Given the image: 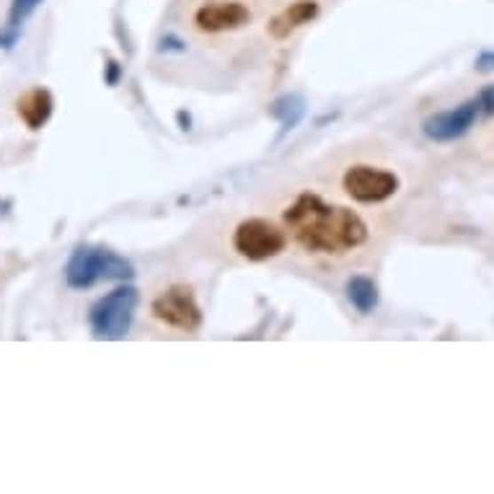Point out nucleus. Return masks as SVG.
<instances>
[{
    "mask_svg": "<svg viewBox=\"0 0 494 494\" xmlns=\"http://www.w3.org/2000/svg\"><path fill=\"white\" fill-rule=\"evenodd\" d=\"M285 223L298 244L316 254H341L368 239V225L357 213L329 205L310 192L298 194V200L285 210Z\"/></svg>",
    "mask_w": 494,
    "mask_h": 494,
    "instance_id": "1",
    "label": "nucleus"
},
{
    "mask_svg": "<svg viewBox=\"0 0 494 494\" xmlns=\"http://www.w3.org/2000/svg\"><path fill=\"white\" fill-rule=\"evenodd\" d=\"M135 267L129 259L106 247H78L65 267V282L73 290H89L101 279H132Z\"/></svg>",
    "mask_w": 494,
    "mask_h": 494,
    "instance_id": "2",
    "label": "nucleus"
},
{
    "mask_svg": "<svg viewBox=\"0 0 494 494\" xmlns=\"http://www.w3.org/2000/svg\"><path fill=\"white\" fill-rule=\"evenodd\" d=\"M137 303H140V293L132 285H122L106 293L104 298H98L89 310L93 337L106 341L124 340L132 329Z\"/></svg>",
    "mask_w": 494,
    "mask_h": 494,
    "instance_id": "3",
    "label": "nucleus"
},
{
    "mask_svg": "<svg viewBox=\"0 0 494 494\" xmlns=\"http://www.w3.org/2000/svg\"><path fill=\"white\" fill-rule=\"evenodd\" d=\"M287 244V236L275 223L264 217H248L233 233V248L251 262H264L270 256H278Z\"/></svg>",
    "mask_w": 494,
    "mask_h": 494,
    "instance_id": "4",
    "label": "nucleus"
},
{
    "mask_svg": "<svg viewBox=\"0 0 494 494\" xmlns=\"http://www.w3.org/2000/svg\"><path fill=\"white\" fill-rule=\"evenodd\" d=\"M151 313L166 326H174L182 332H194L202 324V310L197 306L192 290L184 285H174L163 290L151 303Z\"/></svg>",
    "mask_w": 494,
    "mask_h": 494,
    "instance_id": "5",
    "label": "nucleus"
},
{
    "mask_svg": "<svg viewBox=\"0 0 494 494\" xmlns=\"http://www.w3.org/2000/svg\"><path fill=\"white\" fill-rule=\"evenodd\" d=\"M344 189L355 202L375 205V202H386L399 192V176L372 166H352L344 174Z\"/></svg>",
    "mask_w": 494,
    "mask_h": 494,
    "instance_id": "6",
    "label": "nucleus"
},
{
    "mask_svg": "<svg viewBox=\"0 0 494 494\" xmlns=\"http://www.w3.org/2000/svg\"><path fill=\"white\" fill-rule=\"evenodd\" d=\"M476 117H479V104H476V98H471V101H464L448 112H437L433 117H427L422 122V132L433 143H453V140L464 137L474 127Z\"/></svg>",
    "mask_w": 494,
    "mask_h": 494,
    "instance_id": "7",
    "label": "nucleus"
},
{
    "mask_svg": "<svg viewBox=\"0 0 494 494\" xmlns=\"http://www.w3.org/2000/svg\"><path fill=\"white\" fill-rule=\"evenodd\" d=\"M251 21V11L239 0H220V3H208L197 8L194 24L200 31L208 34H220V31H233L247 27Z\"/></svg>",
    "mask_w": 494,
    "mask_h": 494,
    "instance_id": "8",
    "label": "nucleus"
},
{
    "mask_svg": "<svg viewBox=\"0 0 494 494\" xmlns=\"http://www.w3.org/2000/svg\"><path fill=\"white\" fill-rule=\"evenodd\" d=\"M318 16V3L316 0H295L287 8H282L278 16L270 21V34L275 39H287L293 31H298L301 27L310 24Z\"/></svg>",
    "mask_w": 494,
    "mask_h": 494,
    "instance_id": "9",
    "label": "nucleus"
},
{
    "mask_svg": "<svg viewBox=\"0 0 494 494\" xmlns=\"http://www.w3.org/2000/svg\"><path fill=\"white\" fill-rule=\"evenodd\" d=\"M16 106H19V117L24 120L29 129H42L55 112V98L47 89L36 86V89L24 93Z\"/></svg>",
    "mask_w": 494,
    "mask_h": 494,
    "instance_id": "10",
    "label": "nucleus"
},
{
    "mask_svg": "<svg viewBox=\"0 0 494 494\" xmlns=\"http://www.w3.org/2000/svg\"><path fill=\"white\" fill-rule=\"evenodd\" d=\"M344 293H347V301L352 303V309L363 313V316L372 313L380 303V293H378L375 279L365 278V275H355V278L347 279Z\"/></svg>",
    "mask_w": 494,
    "mask_h": 494,
    "instance_id": "11",
    "label": "nucleus"
},
{
    "mask_svg": "<svg viewBox=\"0 0 494 494\" xmlns=\"http://www.w3.org/2000/svg\"><path fill=\"white\" fill-rule=\"evenodd\" d=\"M306 98L301 96V93H285V96H279L272 101V106H270V117L275 120V122L282 124V129L287 132V129H295L298 124L303 122V117H306Z\"/></svg>",
    "mask_w": 494,
    "mask_h": 494,
    "instance_id": "12",
    "label": "nucleus"
},
{
    "mask_svg": "<svg viewBox=\"0 0 494 494\" xmlns=\"http://www.w3.org/2000/svg\"><path fill=\"white\" fill-rule=\"evenodd\" d=\"M42 5V0H11V11H8V27L19 29L21 24H27L31 13Z\"/></svg>",
    "mask_w": 494,
    "mask_h": 494,
    "instance_id": "13",
    "label": "nucleus"
},
{
    "mask_svg": "<svg viewBox=\"0 0 494 494\" xmlns=\"http://www.w3.org/2000/svg\"><path fill=\"white\" fill-rule=\"evenodd\" d=\"M476 104H479V112L492 114L494 117V83L492 86H487V89H482L479 98H476Z\"/></svg>",
    "mask_w": 494,
    "mask_h": 494,
    "instance_id": "14",
    "label": "nucleus"
},
{
    "mask_svg": "<svg viewBox=\"0 0 494 494\" xmlns=\"http://www.w3.org/2000/svg\"><path fill=\"white\" fill-rule=\"evenodd\" d=\"M184 42H182L179 36H174V34L163 36L161 44H158V52H184Z\"/></svg>",
    "mask_w": 494,
    "mask_h": 494,
    "instance_id": "15",
    "label": "nucleus"
},
{
    "mask_svg": "<svg viewBox=\"0 0 494 494\" xmlns=\"http://www.w3.org/2000/svg\"><path fill=\"white\" fill-rule=\"evenodd\" d=\"M120 78H122V65L114 60L106 62V65H104V81H106L109 86H117Z\"/></svg>",
    "mask_w": 494,
    "mask_h": 494,
    "instance_id": "16",
    "label": "nucleus"
},
{
    "mask_svg": "<svg viewBox=\"0 0 494 494\" xmlns=\"http://www.w3.org/2000/svg\"><path fill=\"white\" fill-rule=\"evenodd\" d=\"M19 39H21V34H19V29H8L0 31V50H13L16 44H19Z\"/></svg>",
    "mask_w": 494,
    "mask_h": 494,
    "instance_id": "17",
    "label": "nucleus"
},
{
    "mask_svg": "<svg viewBox=\"0 0 494 494\" xmlns=\"http://www.w3.org/2000/svg\"><path fill=\"white\" fill-rule=\"evenodd\" d=\"M476 70L479 73H494V50H487V52H482L479 58H476Z\"/></svg>",
    "mask_w": 494,
    "mask_h": 494,
    "instance_id": "18",
    "label": "nucleus"
},
{
    "mask_svg": "<svg viewBox=\"0 0 494 494\" xmlns=\"http://www.w3.org/2000/svg\"><path fill=\"white\" fill-rule=\"evenodd\" d=\"M8 210H11V200H0V220L8 216Z\"/></svg>",
    "mask_w": 494,
    "mask_h": 494,
    "instance_id": "19",
    "label": "nucleus"
},
{
    "mask_svg": "<svg viewBox=\"0 0 494 494\" xmlns=\"http://www.w3.org/2000/svg\"><path fill=\"white\" fill-rule=\"evenodd\" d=\"M179 122H182V129H192V127H189V124H192V117L184 114V112H179Z\"/></svg>",
    "mask_w": 494,
    "mask_h": 494,
    "instance_id": "20",
    "label": "nucleus"
}]
</instances>
